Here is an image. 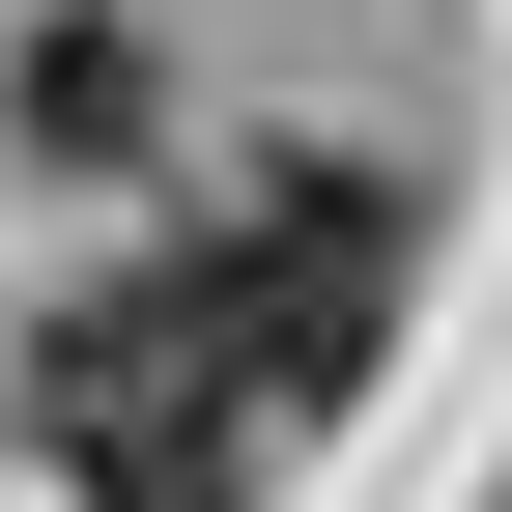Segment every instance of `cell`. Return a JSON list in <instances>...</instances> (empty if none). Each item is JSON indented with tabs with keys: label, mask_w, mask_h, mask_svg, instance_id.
<instances>
[{
	"label": "cell",
	"mask_w": 512,
	"mask_h": 512,
	"mask_svg": "<svg viewBox=\"0 0 512 512\" xmlns=\"http://www.w3.org/2000/svg\"><path fill=\"white\" fill-rule=\"evenodd\" d=\"M86 512H228V427L200 456H86Z\"/></svg>",
	"instance_id": "6da1fadb"
}]
</instances>
